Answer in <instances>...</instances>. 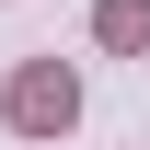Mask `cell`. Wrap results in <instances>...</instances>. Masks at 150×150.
<instances>
[{
  "label": "cell",
  "mask_w": 150,
  "mask_h": 150,
  "mask_svg": "<svg viewBox=\"0 0 150 150\" xmlns=\"http://www.w3.org/2000/svg\"><path fill=\"white\" fill-rule=\"evenodd\" d=\"M0 115H12L23 139H58V127L81 115V81L58 69V58H23V69H12V93H0Z\"/></svg>",
  "instance_id": "cell-1"
},
{
  "label": "cell",
  "mask_w": 150,
  "mask_h": 150,
  "mask_svg": "<svg viewBox=\"0 0 150 150\" xmlns=\"http://www.w3.org/2000/svg\"><path fill=\"white\" fill-rule=\"evenodd\" d=\"M93 35H104L115 58H139V46H150V0H104V12H93Z\"/></svg>",
  "instance_id": "cell-2"
}]
</instances>
